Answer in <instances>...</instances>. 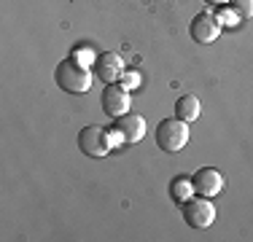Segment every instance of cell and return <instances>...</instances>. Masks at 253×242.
<instances>
[{"label":"cell","instance_id":"1","mask_svg":"<svg viewBox=\"0 0 253 242\" xmlns=\"http://www.w3.org/2000/svg\"><path fill=\"white\" fill-rule=\"evenodd\" d=\"M54 78H57L59 89H65V92H70V94H84V92H89V86H92V73L84 68V65H78L76 59L59 62Z\"/></svg>","mask_w":253,"mask_h":242},{"label":"cell","instance_id":"2","mask_svg":"<svg viewBox=\"0 0 253 242\" xmlns=\"http://www.w3.org/2000/svg\"><path fill=\"white\" fill-rule=\"evenodd\" d=\"M186 143H189V124L186 121H180L178 116L159 121V126H156V145L162 151L178 154V151L186 148Z\"/></svg>","mask_w":253,"mask_h":242},{"label":"cell","instance_id":"3","mask_svg":"<svg viewBox=\"0 0 253 242\" xmlns=\"http://www.w3.org/2000/svg\"><path fill=\"white\" fill-rule=\"evenodd\" d=\"M111 135L105 132V126L100 124H89L81 129V135H78V148L84 151L86 156H92V159H102V156L111 154Z\"/></svg>","mask_w":253,"mask_h":242},{"label":"cell","instance_id":"4","mask_svg":"<svg viewBox=\"0 0 253 242\" xmlns=\"http://www.w3.org/2000/svg\"><path fill=\"white\" fill-rule=\"evenodd\" d=\"M183 218L191 229H208L210 223L215 221V210H213V204H210V199L197 197V199L183 202Z\"/></svg>","mask_w":253,"mask_h":242},{"label":"cell","instance_id":"5","mask_svg":"<svg viewBox=\"0 0 253 242\" xmlns=\"http://www.w3.org/2000/svg\"><path fill=\"white\" fill-rule=\"evenodd\" d=\"M221 33V22L215 19L210 11H202V14H197L194 19L189 24V35L194 38V43H213L215 38H218Z\"/></svg>","mask_w":253,"mask_h":242},{"label":"cell","instance_id":"6","mask_svg":"<svg viewBox=\"0 0 253 242\" xmlns=\"http://www.w3.org/2000/svg\"><path fill=\"white\" fill-rule=\"evenodd\" d=\"M191 183H194L197 197H205V199H213L215 194H221V189H224V178H221V172L213 169V167L197 169L194 178H191Z\"/></svg>","mask_w":253,"mask_h":242},{"label":"cell","instance_id":"7","mask_svg":"<svg viewBox=\"0 0 253 242\" xmlns=\"http://www.w3.org/2000/svg\"><path fill=\"white\" fill-rule=\"evenodd\" d=\"M100 102H102V111H105L108 116H113V119L129 113V94H126V89L116 86V83H108V86L102 89Z\"/></svg>","mask_w":253,"mask_h":242},{"label":"cell","instance_id":"8","mask_svg":"<svg viewBox=\"0 0 253 242\" xmlns=\"http://www.w3.org/2000/svg\"><path fill=\"white\" fill-rule=\"evenodd\" d=\"M116 132L124 143H140L143 135H146V119L137 116V113H124V116L116 119Z\"/></svg>","mask_w":253,"mask_h":242},{"label":"cell","instance_id":"9","mask_svg":"<svg viewBox=\"0 0 253 242\" xmlns=\"http://www.w3.org/2000/svg\"><path fill=\"white\" fill-rule=\"evenodd\" d=\"M94 73H97V78L102 83H116L119 78L124 76V62L119 54L113 51H105L97 57V62H94Z\"/></svg>","mask_w":253,"mask_h":242},{"label":"cell","instance_id":"10","mask_svg":"<svg viewBox=\"0 0 253 242\" xmlns=\"http://www.w3.org/2000/svg\"><path fill=\"white\" fill-rule=\"evenodd\" d=\"M200 111H202V105H200V97L197 94H183L175 102V116L180 121H186V124H191V121L200 119Z\"/></svg>","mask_w":253,"mask_h":242},{"label":"cell","instance_id":"11","mask_svg":"<svg viewBox=\"0 0 253 242\" xmlns=\"http://www.w3.org/2000/svg\"><path fill=\"white\" fill-rule=\"evenodd\" d=\"M170 197L175 199L178 204L189 202V199L194 197V183H191L189 175H178V178L170 180Z\"/></svg>","mask_w":253,"mask_h":242},{"label":"cell","instance_id":"12","mask_svg":"<svg viewBox=\"0 0 253 242\" xmlns=\"http://www.w3.org/2000/svg\"><path fill=\"white\" fill-rule=\"evenodd\" d=\"M232 3V14L237 19H253V0H229Z\"/></svg>","mask_w":253,"mask_h":242},{"label":"cell","instance_id":"13","mask_svg":"<svg viewBox=\"0 0 253 242\" xmlns=\"http://www.w3.org/2000/svg\"><path fill=\"white\" fill-rule=\"evenodd\" d=\"M205 3H210V5H224V3H229V0H205Z\"/></svg>","mask_w":253,"mask_h":242}]
</instances>
